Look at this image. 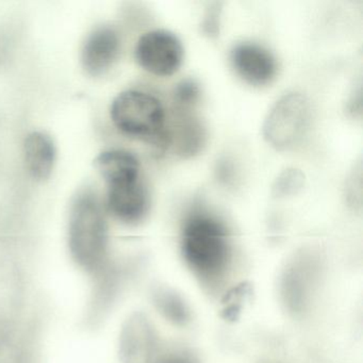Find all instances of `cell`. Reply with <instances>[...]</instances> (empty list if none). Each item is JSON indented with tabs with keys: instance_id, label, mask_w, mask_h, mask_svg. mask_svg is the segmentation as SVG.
Here are the masks:
<instances>
[{
	"instance_id": "obj_3",
	"label": "cell",
	"mask_w": 363,
	"mask_h": 363,
	"mask_svg": "<svg viewBox=\"0 0 363 363\" xmlns=\"http://www.w3.org/2000/svg\"><path fill=\"white\" fill-rule=\"evenodd\" d=\"M110 116L124 135L150 142L163 140L165 112L161 101L152 94L137 90L121 93L112 103Z\"/></svg>"
},
{
	"instance_id": "obj_6",
	"label": "cell",
	"mask_w": 363,
	"mask_h": 363,
	"mask_svg": "<svg viewBox=\"0 0 363 363\" xmlns=\"http://www.w3.org/2000/svg\"><path fill=\"white\" fill-rule=\"evenodd\" d=\"M156 348V330L148 316L141 311L131 313L121 328V363H152Z\"/></svg>"
},
{
	"instance_id": "obj_17",
	"label": "cell",
	"mask_w": 363,
	"mask_h": 363,
	"mask_svg": "<svg viewBox=\"0 0 363 363\" xmlns=\"http://www.w3.org/2000/svg\"><path fill=\"white\" fill-rule=\"evenodd\" d=\"M199 96H201V89L194 80H182L176 86L175 99L182 105H194L199 101Z\"/></svg>"
},
{
	"instance_id": "obj_16",
	"label": "cell",
	"mask_w": 363,
	"mask_h": 363,
	"mask_svg": "<svg viewBox=\"0 0 363 363\" xmlns=\"http://www.w3.org/2000/svg\"><path fill=\"white\" fill-rule=\"evenodd\" d=\"M250 286L247 284H239L233 289L228 295L225 296L224 303H229L228 307L224 310V316L228 320H235L241 310V301L246 295L250 294Z\"/></svg>"
},
{
	"instance_id": "obj_1",
	"label": "cell",
	"mask_w": 363,
	"mask_h": 363,
	"mask_svg": "<svg viewBox=\"0 0 363 363\" xmlns=\"http://www.w3.org/2000/svg\"><path fill=\"white\" fill-rule=\"evenodd\" d=\"M109 235L103 207L96 195L82 192L76 197L69 220V248L80 269L96 273L105 265Z\"/></svg>"
},
{
	"instance_id": "obj_11",
	"label": "cell",
	"mask_w": 363,
	"mask_h": 363,
	"mask_svg": "<svg viewBox=\"0 0 363 363\" xmlns=\"http://www.w3.org/2000/svg\"><path fill=\"white\" fill-rule=\"evenodd\" d=\"M95 167L110 184L140 179V162L127 150H109L95 159Z\"/></svg>"
},
{
	"instance_id": "obj_5",
	"label": "cell",
	"mask_w": 363,
	"mask_h": 363,
	"mask_svg": "<svg viewBox=\"0 0 363 363\" xmlns=\"http://www.w3.org/2000/svg\"><path fill=\"white\" fill-rule=\"evenodd\" d=\"M135 59L145 71L165 77L179 69L184 60V48L171 31L157 29L140 38L135 46Z\"/></svg>"
},
{
	"instance_id": "obj_12",
	"label": "cell",
	"mask_w": 363,
	"mask_h": 363,
	"mask_svg": "<svg viewBox=\"0 0 363 363\" xmlns=\"http://www.w3.org/2000/svg\"><path fill=\"white\" fill-rule=\"evenodd\" d=\"M159 313L175 326H186L191 320L190 308L184 299L175 291L167 288H157L152 295Z\"/></svg>"
},
{
	"instance_id": "obj_14",
	"label": "cell",
	"mask_w": 363,
	"mask_h": 363,
	"mask_svg": "<svg viewBox=\"0 0 363 363\" xmlns=\"http://www.w3.org/2000/svg\"><path fill=\"white\" fill-rule=\"evenodd\" d=\"M203 133L201 125L194 121L184 124L182 135V152L192 156L201 150L203 145Z\"/></svg>"
},
{
	"instance_id": "obj_10",
	"label": "cell",
	"mask_w": 363,
	"mask_h": 363,
	"mask_svg": "<svg viewBox=\"0 0 363 363\" xmlns=\"http://www.w3.org/2000/svg\"><path fill=\"white\" fill-rule=\"evenodd\" d=\"M56 146L50 135L33 131L24 142L27 169L37 180H46L52 175L56 162Z\"/></svg>"
},
{
	"instance_id": "obj_7",
	"label": "cell",
	"mask_w": 363,
	"mask_h": 363,
	"mask_svg": "<svg viewBox=\"0 0 363 363\" xmlns=\"http://www.w3.org/2000/svg\"><path fill=\"white\" fill-rule=\"evenodd\" d=\"M230 61L238 75L252 86L269 84L277 72L273 55L258 44H237L231 50Z\"/></svg>"
},
{
	"instance_id": "obj_2",
	"label": "cell",
	"mask_w": 363,
	"mask_h": 363,
	"mask_svg": "<svg viewBox=\"0 0 363 363\" xmlns=\"http://www.w3.org/2000/svg\"><path fill=\"white\" fill-rule=\"evenodd\" d=\"M182 255L189 267L206 281L223 275L230 261V245L226 228L206 213H195L184 223Z\"/></svg>"
},
{
	"instance_id": "obj_4",
	"label": "cell",
	"mask_w": 363,
	"mask_h": 363,
	"mask_svg": "<svg viewBox=\"0 0 363 363\" xmlns=\"http://www.w3.org/2000/svg\"><path fill=\"white\" fill-rule=\"evenodd\" d=\"M310 104L301 93H288L280 97L265 118L263 137L278 150L294 146L307 130Z\"/></svg>"
},
{
	"instance_id": "obj_13",
	"label": "cell",
	"mask_w": 363,
	"mask_h": 363,
	"mask_svg": "<svg viewBox=\"0 0 363 363\" xmlns=\"http://www.w3.org/2000/svg\"><path fill=\"white\" fill-rule=\"evenodd\" d=\"M305 186V175L301 169L289 167L278 175L272 186L275 199H286L301 192Z\"/></svg>"
},
{
	"instance_id": "obj_9",
	"label": "cell",
	"mask_w": 363,
	"mask_h": 363,
	"mask_svg": "<svg viewBox=\"0 0 363 363\" xmlns=\"http://www.w3.org/2000/svg\"><path fill=\"white\" fill-rule=\"evenodd\" d=\"M121 41L118 33L110 27L93 31L82 48V61L89 75H104L113 65L120 54Z\"/></svg>"
},
{
	"instance_id": "obj_18",
	"label": "cell",
	"mask_w": 363,
	"mask_h": 363,
	"mask_svg": "<svg viewBox=\"0 0 363 363\" xmlns=\"http://www.w3.org/2000/svg\"><path fill=\"white\" fill-rule=\"evenodd\" d=\"M222 4L211 3L206 11L203 22V31L209 38H216L220 33V12Z\"/></svg>"
},
{
	"instance_id": "obj_19",
	"label": "cell",
	"mask_w": 363,
	"mask_h": 363,
	"mask_svg": "<svg viewBox=\"0 0 363 363\" xmlns=\"http://www.w3.org/2000/svg\"><path fill=\"white\" fill-rule=\"evenodd\" d=\"M361 94H362V91H361V86H359L350 95L347 106H346V111L354 118H360L362 114V95Z\"/></svg>"
},
{
	"instance_id": "obj_20",
	"label": "cell",
	"mask_w": 363,
	"mask_h": 363,
	"mask_svg": "<svg viewBox=\"0 0 363 363\" xmlns=\"http://www.w3.org/2000/svg\"><path fill=\"white\" fill-rule=\"evenodd\" d=\"M157 363H197L194 359L184 354H173L160 359Z\"/></svg>"
},
{
	"instance_id": "obj_8",
	"label": "cell",
	"mask_w": 363,
	"mask_h": 363,
	"mask_svg": "<svg viewBox=\"0 0 363 363\" xmlns=\"http://www.w3.org/2000/svg\"><path fill=\"white\" fill-rule=\"evenodd\" d=\"M107 205L110 212L121 222L135 224L147 212V192L140 179L110 184Z\"/></svg>"
},
{
	"instance_id": "obj_15",
	"label": "cell",
	"mask_w": 363,
	"mask_h": 363,
	"mask_svg": "<svg viewBox=\"0 0 363 363\" xmlns=\"http://www.w3.org/2000/svg\"><path fill=\"white\" fill-rule=\"evenodd\" d=\"M345 197L348 205L354 209L362 206V164L359 162L352 169L345 186Z\"/></svg>"
}]
</instances>
